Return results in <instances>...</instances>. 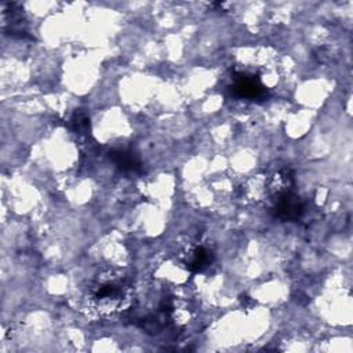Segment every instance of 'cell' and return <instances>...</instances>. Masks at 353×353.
Wrapping results in <instances>:
<instances>
[{"mask_svg":"<svg viewBox=\"0 0 353 353\" xmlns=\"http://www.w3.org/2000/svg\"><path fill=\"white\" fill-rule=\"evenodd\" d=\"M127 301V287L121 280L109 279L102 280L91 294V302L94 309L101 313H112L120 310Z\"/></svg>","mask_w":353,"mask_h":353,"instance_id":"6da1fadb","label":"cell"},{"mask_svg":"<svg viewBox=\"0 0 353 353\" xmlns=\"http://www.w3.org/2000/svg\"><path fill=\"white\" fill-rule=\"evenodd\" d=\"M273 212L274 216H277L279 219L298 221L305 212V205L301 201L299 196H296L291 189H288L276 194Z\"/></svg>","mask_w":353,"mask_h":353,"instance_id":"7a4b0ae2","label":"cell"},{"mask_svg":"<svg viewBox=\"0 0 353 353\" xmlns=\"http://www.w3.org/2000/svg\"><path fill=\"white\" fill-rule=\"evenodd\" d=\"M232 91L236 97L247 99H261L266 94L262 83L256 77L248 74H237L234 77Z\"/></svg>","mask_w":353,"mask_h":353,"instance_id":"3957f363","label":"cell"},{"mask_svg":"<svg viewBox=\"0 0 353 353\" xmlns=\"http://www.w3.org/2000/svg\"><path fill=\"white\" fill-rule=\"evenodd\" d=\"M110 160L125 172H137L141 170V161L135 153L127 149H114L109 153Z\"/></svg>","mask_w":353,"mask_h":353,"instance_id":"277c9868","label":"cell"},{"mask_svg":"<svg viewBox=\"0 0 353 353\" xmlns=\"http://www.w3.org/2000/svg\"><path fill=\"white\" fill-rule=\"evenodd\" d=\"M210 263H211V254H210L204 247H199V248H196V250L192 252V255H190V258H189L186 266H188L192 272H201V270H204Z\"/></svg>","mask_w":353,"mask_h":353,"instance_id":"5b68a950","label":"cell"},{"mask_svg":"<svg viewBox=\"0 0 353 353\" xmlns=\"http://www.w3.org/2000/svg\"><path fill=\"white\" fill-rule=\"evenodd\" d=\"M76 131H87L90 127V120L85 113L83 112H76L70 120Z\"/></svg>","mask_w":353,"mask_h":353,"instance_id":"8992f818","label":"cell"}]
</instances>
